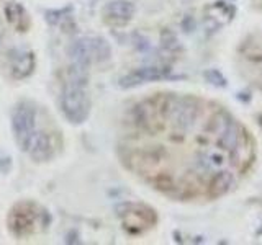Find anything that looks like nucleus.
<instances>
[{
  "mask_svg": "<svg viewBox=\"0 0 262 245\" xmlns=\"http://www.w3.org/2000/svg\"><path fill=\"white\" fill-rule=\"evenodd\" d=\"M71 62L89 67L92 62H97V51H95V38H79L69 46Z\"/></svg>",
  "mask_w": 262,
  "mask_h": 245,
  "instance_id": "obj_6",
  "label": "nucleus"
},
{
  "mask_svg": "<svg viewBox=\"0 0 262 245\" xmlns=\"http://www.w3.org/2000/svg\"><path fill=\"white\" fill-rule=\"evenodd\" d=\"M135 13L133 4L125 2V0H115L110 2L103 8V15L106 21H110L112 24H125L131 20V16Z\"/></svg>",
  "mask_w": 262,
  "mask_h": 245,
  "instance_id": "obj_7",
  "label": "nucleus"
},
{
  "mask_svg": "<svg viewBox=\"0 0 262 245\" xmlns=\"http://www.w3.org/2000/svg\"><path fill=\"white\" fill-rule=\"evenodd\" d=\"M66 243H80L79 240V234L76 231H71L66 235Z\"/></svg>",
  "mask_w": 262,
  "mask_h": 245,
  "instance_id": "obj_11",
  "label": "nucleus"
},
{
  "mask_svg": "<svg viewBox=\"0 0 262 245\" xmlns=\"http://www.w3.org/2000/svg\"><path fill=\"white\" fill-rule=\"evenodd\" d=\"M12 167H13L12 157H8V155H5V157H0V174H4V175L10 174Z\"/></svg>",
  "mask_w": 262,
  "mask_h": 245,
  "instance_id": "obj_10",
  "label": "nucleus"
},
{
  "mask_svg": "<svg viewBox=\"0 0 262 245\" xmlns=\"http://www.w3.org/2000/svg\"><path fill=\"white\" fill-rule=\"evenodd\" d=\"M41 206H38L33 201H20L13 204L8 214L7 224L8 231L15 237H25L33 232V227L36 223H39V214H41Z\"/></svg>",
  "mask_w": 262,
  "mask_h": 245,
  "instance_id": "obj_3",
  "label": "nucleus"
},
{
  "mask_svg": "<svg viewBox=\"0 0 262 245\" xmlns=\"http://www.w3.org/2000/svg\"><path fill=\"white\" fill-rule=\"evenodd\" d=\"M8 61H10V74L15 80H25L31 77L36 67L35 53L27 51V49L8 51Z\"/></svg>",
  "mask_w": 262,
  "mask_h": 245,
  "instance_id": "obj_4",
  "label": "nucleus"
},
{
  "mask_svg": "<svg viewBox=\"0 0 262 245\" xmlns=\"http://www.w3.org/2000/svg\"><path fill=\"white\" fill-rule=\"evenodd\" d=\"M54 154H56V145L53 136L46 133V131H38L28 149V155L31 157V160L36 163L49 162L54 157Z\"/></svg>",
  "mask_w": 262,
  "mask_h": 245,
  "instance_id": "obj_5",
  "label": "nucleus"
},
{
  "mask_svg": "<svg viewBox=\"0 0 262 245\" xmlns=\"http://www.w3.org/2000/svg\"><path fill=\"white\" fill-rule=\"evenodd\" d=\"M71 10H72V7H64V8H59V10H48L46 21L51 24V27H56V24H59L66 16L69 15Z\"/></svg>",
  "mask_w": 262,
  "mask_h": 245,
  "instance_id": "obj_9",
  "label": "nucleus"
},
{
  "mask_svg": "<svg viewBox=\"0 0 262 245\" xmlns=\"http://www.w3.org/2000/svg\"><path fill=\"white\" fill-rule=\"evenodd\" d=\"M36 116H38L36 106L30 100H20L12 110V116H10L12 134L21 152H28L33 142V137L38 133Z\"/></svg>",
  "mask_w": 262,
  "mask_h": 245,
  "instance_id": "obj_2",
  "label": "nucleus"
},
{
  "mask_svg": "<svg viewBox=\"0 0 262 245\" xmlns=\"http://www.w3.org/2000/svg\"><path fill=\"white\" fill-rule=\"evenodd\" d=\"M89 84H80V82L64 80L61 95H59V106L64 114V118L68 119L71 125H82L85 122L92 103H90V95L87 90Z\"/></svg>",
  "mask_w": 262,
  "mask_h": 245,
  "instance_id": "obj_1",
  "label": "nucleus"
},
{
  "mask_svg": "<svg viewBox=\"0 0 262 245\" xmlns=\"http://www.w3.org/2000/svg\"><path fill=\"white\" fill-rule=\"evenodd\" d=\"M4 13H5L7 21L10 23L15 30H18L21 33L30 30V24H31L30 15L27 12V8H25L21 4L13 2V0L12 2H7L4 7Z\"/></svg>",
  "mask_w": 262,
  "mask_h": 245,
  "instance_id": "obj_8",
  "label": "nucleus"
}]
</instances>
